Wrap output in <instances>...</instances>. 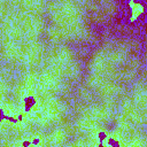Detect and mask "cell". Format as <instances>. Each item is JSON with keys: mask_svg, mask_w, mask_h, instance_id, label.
<instances>
[{"mask_svg": "<svg viewBox=\"0 0 147 147\" xmlns=\"http://www.w3.org/2000/svg\"><path fill=\"white\" fill-rule=\"evenodd\" d=\"M129 6L131 8V21H136L144 11H145V6L141 2H136L133 0L129 1Z\"/></svg>", "mask_w": 147, "mask_h": 147, "instance_id": "6da1fadb", "label": "cell"}]
</instances>
